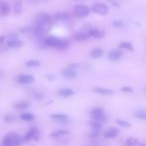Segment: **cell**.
<instances>
[{"label":"cell","mask_w":146,"mask_h":146,"mask_svg":"<svg viewBox=\"0 0 146 146\" xmlns=\"http://www.w3.org/2000/svg\"><path fill=\"white\" fill-rule=\"evenodd\" d=\"M23 143V138H21L15 132H10L4 137L2 146H19Z\"/></svg>","instance_id":"6da1fadb"},{"label":"cell","mask_w":146,"mask_h":146,"mask_svg":"<svg viewBox=\"0 0 146 146\" xmlns=\"http://www.w3.org/2000/svg\"><path fill=\"white\" fill-rule=\"evenodd\" d=\"M90 114H91L93 120L100 122V123H102L103 121H105V119H106L105 115H104L103 109H102V108H100V107H97V108H94V109H92L91 111H90Z\"/></svg>","instance_id":"7a4b0ae2"},{"label":"cell","mask_w":146,"mask_h":146,"mask_svg":"<svg viewBox=\"0 0 146 146\" xmlns=\"http://www.w3.org/2000/svg\"><path fill=\"white\" fill-rule=\"evenodd\" d=\"M90 13V8L87 5H76L74 7V14L77 17H86Z\"/></svg>","instance_id":"3957f363"},{"label":"cell","mask_w":146,"mask_h":146,"mask_svg":"<svg viewBox=\"0 0 146 146\" xmlns=\"http://www.w3.org/2000/svg\"><path fill=\"white\" fill-rule=\"evenodd\" d=\"M91 10L93 11L94 13L99 15H105L108 13L109 11V8H108L107 5L103 4V3H95V4L92 6Z\"/></svg>","instance_id":"277c9868"},{"label":"cell","mask_w":146,"mask_h":146,"mask_svg":"<svg viewBox=\"0 0 146 146\" xmlns=\"http://www.w3.org/2000/svg\"><path fill=\"white\" fill-rule=\"evenodd\" d=\"M37 23H38L39 26L41 27H44V26H47V25L50 24L51 22V16L47 13H40L38 14L37 16Z\"/></svg>","instance_id":"5b68a950"},{"label":"cell","mask_w":146,"mask_h":146,"mask_svg":"<svg viewBox=\"0 0 146 146\" xmlns=\"http://www.w3.org/2000/svg\"><path fill=\"white\" fill-rule=\"evenodd\" d=\"M34 76L29 75V74H21V75H18L16 77V81L22 84L32 83V82H34Z\"/></svg>","instance_id":"8992f818"},{"label":"cell","mask_w":146,"mask_h":146,"mask_svg":"<svg viewBox=\"0 0 146 146\" xmlns=\"http://www.w3.org/2000/svg\"><path fill=\"white\" fill-rule=\"evenodd\" d=\"M39 136V131L37 128H31L23 137V141H30V140H36Z\"/></svg>","instance_id":"52a82bcc"},{"label":"cell","mask_w":146,"mask_h":146,"mask_svg":"<svg viewBox=\"0 0 146 146\" xmlns=\"http://www.w3.org/2000/svg\"><path fill=\"white\" fill-rule=\"evenodd\" d=\"M118 134H119V129L115 127H111V128H108V129L104 132V137L108 138V139H112V138L117 137Z\"/></svg>","instance_id":"ba28073f"},{"label":"cell","mask_w":146,"mask_h":146,"mask_svg":"<svg viewBox=\"0 0 146 146\" xmlns=\"http://www.w3.org/2000/svg\"><path fill=\"white\" fill-rule=\"evenodd\" d=\"M62 76L67 79H72V78H75L77 76V70L75 69H71V68H66L62 71Z\"/></svg>","instance_id":"9c48e42d"},{"label":"cell","mask_w":146,"mask_h":146,"mask_svg":"<svg viewBox=\"0 0 146 146\" xmlns=\"http://www.w3.org/2000/svg\"><path fill=\"white\" fill-rule=\"evenodd\" d=\"M122 52L120 50H112L108 53V59L111 61H117L121 58Z\"/></svg>","instance_id":"30bf717a"},{"label":"cell","mask_w":146,"mask_h":146,"mask_svg":"<svg viewBox=\"0 0 146 146\" xmlns=\"http://www.w3.org/2000/svg\"><path fill=\"white\" fill-rule=\"evenodd\" d=\"M88 36H91V37H94V38H102L104 37V31L102 30H99V29H90L88 31Z\"/></svg>","instance_id":"8fae6325"},{"label":"cell","mask_w":146,"mask_h":146,"mask_svg":"<svg viewBox=\"0 0 146 146\" xmlns=\"http://www.w3.org/2000/svg\"><path fill=\"white\" fill-rule=\"evenodd\" d=\"M10 12V6H9L8 3L2 2L0 3V15L1 16H6Z\"/></svg>","instance_id":"7c38bea8"},{"label":"cell","mask_w":146,"mask_h":146,"mask_svg":"<svg viewBox=\"0 0 146 146\" xmlns=\"http://www.w3.org/2000/svg\"><path fill=\"white\" fill-rule=\"evenodd\" d=\"M93 91L95 93L101 94V95H111L113 93V90L108 89V88H102V87H95L93 88Z\"/></svg>","instance_id":"4fadbf2b"},{"label":"cell","mask_w":146,"mask_h":146,"mask_svg":"<svg viewBox=\"0 0 146 146\" xmlns=\"http://www.w3.org/2000/svg\"><path fill=\"white\" fill-rule=\"evenodd\" d=\"M58 94L61 96V97H64V98H67V97H70L74 94V91L70 88H62L58 91Z\"/></svg>","instance_id":"5bb4252c"},{"label":"cell","mask_w":146,"mask_h":146,"mask_svg":"<svg viewBox=\"0 0 146 146\" xmlns=\"http://www.w3.org/2000/svg\"><path fill=\"white\" fill-rule=\"evenodd\" d=\"M22 41L19 40V39H14V40H8L7 42V46L10 47V48H20L22 46Z\"/></svg>","instance_id":"9a60e30c"},{"label":"cell","mask_w":146,"mask_h":146,"mask_svg":"<svg viewBox=\"0 0 146 146\" xmlns=\"http://www.w3.org/2000/svg\"><path fill=\"white\" fill-rule=\"evenodd\" d=\"M59 39L57 38V37L55 36H49L47 37L46 39H45V44L47 45V46H50V47H55L57 44V42H58Z\"/></svg>","instance_id":"2e32d148"},{"label":"cell","mask_w":146,"mask_h":146,"mask_svg":"<svg viewBox=\"0 0 146 146\" xmlns=\"http://www.w3.org/2000/svg\"><path fill=\"white\" fill-rule=\"evenodd\" d=\"M50 117L53 120H56V121H60V122H64L68 119V116L66 114H60V113H56V114H51Z\"/></svg>","instance_id":"e0dca14e"},{"label":"cell","mask_w":146,"mask_h":146,"mask_svg":"<svg viewBox=\"0 0 146 146\" xmlns=\"http://www.w3.org/2000/svg\"><path fill=\"white\" fill-rule=\"evenodd\" d=\"M69 45H70V42H69L68 40H64V39H61V40H58V42H57L56 44V48L57 49H61V50H63V49H66L69 47Z\"/></svg>","instance_id":"ac0fdd59"},{"label":"cell","mask_w":146,"mask_h":146,"mask_svg":"<svg viewBox=\"0 0 146 146\" xmlns=\"http://www.w3.org/2000/svg\"><path fill=\"white\" fill-rule=\"evenodd\" d=\"M28 107H29V103L26 101L16 102V103L14 104V108H16V109H18V110H24Z\"/></svg>","instance_id":"d6986e66"},{"label":"cell","mask_w":146,"mask_h":146,"mask_svg":"<svg viewBox=\"0 0 146 146\" xmlns=\"http://www.w3.org/2000/svg\"><path fill=\"white\" fill-rule=\"evenodd\" d=\"M21 12H22V1L21 0H17L14 3V13L16 15H18Z\"/></svg>","instance_id":"ffe728a7"},{"label":"cell","mask_w":146,"mask_h":146,"mask_svg":"<svg viewBox=\"0 0 146 146\" xmlns=\"http://www.w3.org/2000/svg\"><path fill=\"white\" fill-rule=\"evenodd\" d=\"M69 134V132L67 130H57V131H54L50 134L51 137H62V136H65Z\"/></svg>","instance_id":"44dd1931"},{"label":"cell","mask_w":146,"mask_h":146,"mask_svg":"<svg viewBox=\"0 0 146 146\" xmlns=\"http://www.w3.org/2000/svg\"><path fill=\"white\" fill-rule=\"evenodd\" d=\"M103 55V50L101 48H95L91 51V57L93 58H100Z\"/></svg>","instance_id":"7402d4cb"},{"label":"cell","mask_w":146,"mask_h":146,"mask_svg":"<svg viewBox=\"0 0 146 146\" xmlns=\"http://www.w3.org/2000/svg\"><path fill=\"white\" fill-rule=\"evenodd\" d=\"M20 117H21V119H22L23 121L30 122V121H33V120H34L35 116L33 115V114H31V113H22L20 115Z\"/></svg>","instance_id":"603a6c76"},{"label":"cell","mask_w":146,"mask_h":146,"mask_svg":"<svg viewBox=\"0 0 146 146\" xmlns=\"http://www.w3.org/2000/svg\"><path fill=\"white\" fill-rule=\"evenodd\" d=\"M134 115H135V117L138 118V119H141V120H145L146 119L145 110H137V111H135Z\"/></svg>","instance_id":"cb8c5ba5"},{"label":"cell","mask_w":146,"mask_h":146,"mask_svg":"<svg viewBox=\"0 0 146 146\" xmlns=\"http://www.w3.org/2000/svg\"><path fill=\"white\" fill-rule=\"evenodd\" d=\"M74 37H75V39L77 41H84V40H87V38L89 36H88V34H86V33L80 32V33H77Z\"/></svg>","instance_id":"d4e9b609"},{"label":"cell","mask_w":146,"mask_h":146,"mask_svg":"<svg viewBox=\"0 0 146 146\" xmlns=\"http://www.w3.org/2000/svg\"><path fill=\"white\" fill-rule=\"evenodd\" d=\"M119 48L127 49V50H133V45L130 42H121L119 43Z\"/></svg>","instance_id":"484cf974"},{"label":"cell","mask_w":146,"mask_h":146,"mask_svg":"<svg viewBox=\"0 0 146 146\" xmlns=\"http://www.w3.org/2000/svg\"><path fill=\"white\" fill-rule=\"evenodd\" d=\"M90 126H91L93 130H97V131H99V130L101 129V127H102V123L93 120V121L90 122Z\"/></svg>","instance_id":"4316f807"},{"label":"cell","mask_w":146,"mask_h":146,"mask_svg":"<svg viewBox=\"0 0 146 146\" xmlns=\"http://www.w3.org/2000/svg\"><path fill=\"white\" fill-rule=\"evenodd\" d=\"M27 67H35V66H39L40 65V62L38 60H29L25 63Z\"/></svg>","instance_id":"83f0119b"},{"label":"cell","mask_w":146,"mask_h":146,"mask_svg":"<svg viewBox=\"0 0 146 146\" xmlns=\"http://www.w3.org/2000/svg\"><path fill=\"white\" fill-rule=\"evenodd\" d=\"M116 122H117V124H119L120 126H122V127H130V123L127 121H125V120H122V119H117L116 120Z\"/></svg>","instance_id":"f1b7e54d"},{"label":"cell","mask_w":146,"mask_h":146,"mask_svg":"<svg viewBox=\"0 0 146 146\" xmlns=\"http://www.w3.org/2000/svg\"><path fill=\"white\" fill-rule=\"evenodd\" d=\"M15 119H16V117L13 115H10V114H7V115L4 116V120L6 122H14Z\"/></svg>","instance_id":"f546056e"},{"label":"cell","mask_w":146,"mask_h":146,"mask_svg":"<svg viewBox=\"0 0 146 146\" xmlns=\"http://www.w3.org/2000/svg\"><path fill=\"white\" fill-rule=\"evenodd\" d=\"M120 90H121L122 92H132V91H133V89H132L131 87H129V86H125V87H122Z\"/></svg>","instance_id":"4dcf8cb0"},{"label":"cell","mask_w":146,"mask_h":146,"mask_svg":"<svg viewBox=\"0 0 146 146\" xmlns=\"http://www.w3.org/2000/svg\"><path fill=\"white\" fill-rule=\"evenodd\" d=\"M33 97H34V99H36V100H40V99H42V98H43V94L34 93V94H33Z\"/></svg>","instance_id":"1f68e13d"},{"label":"cell","mask_w":146,"mask_h":146,"mask_svg":"<svg viewBox=\"0 0 146 146\" xmlns=\"http://www.w3.org/2000/svg\"><path fill=\"white\" fill-rule=\"evenodd\" d=\"M90 136H91V137H94V138L98 137V136H99V131H97V130H93V132L90 134Z\"/></svg>","instance_id":"d6a6232c"},{"label":"cell","mask_w":146,"mask_h":146,"mask_svg":"<svg viewBox=\"0 0 146 146\" xmlns=\"http://www.w3.org/2000/svg\"><path fill=\"white\" fill-rule=\"evenodd\" d=\"M122 25H123L122 21H114L113 22V26H115V27H120V26H122Z\"/></svg>","instance_id":"836d02e7"},{"label":"cell","mask_w":146,"mask_h":146,"mask_svg":"<svg viewBox=\"0 0 146 146\" xmlns=\"http://www.w3.org/2000/svg\"><path fill=\"white\" fill-rule=\"evenodd\" d=\"M4 39H5V36H0V45L4 42Z\"/></svg>","instance_id":"e575fe53"}]
</instances>
